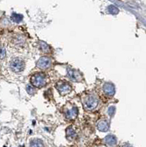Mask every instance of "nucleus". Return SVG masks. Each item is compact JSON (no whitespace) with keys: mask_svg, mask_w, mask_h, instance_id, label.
Here are the masks:
<instances>
[{"mask_svg":"<svg viewBox=\"0 0 146 147\" xmlns=\"http://www.w3.org/2000/svg\"><path fill=\"white\" fill-rule=\"evenodd\" d=\"M40 49L42 52H46V53L50 52V50H51L49 46H48L47 44H46L45 42H43V41L40 42Z\"/></svg>","mask_w":146,"mask_h":147,"instance_id":"obj_13","label":"nucleus"},{"mask_svg":"<svg viewBox=\"0 0 146 147\" xmlns=\"http://www.w3.org/2000/svg\"><path fill=\"white\" fill-rule=\"evenodd\" d=\"M27 91L28 92V94H34V92H35V88H34L32 86H31V85H27Z\"/></svg>","mask_w":146,"mask_h":147,"instance_id":"obj_18","label":"nucleus"},{"mask_svg":"<svg viewBox=\"0 0 146 147\" xmlns=\"http://www.w3.org/2000/svg\"><path fill=\"white\" fill-rule=\"evenodd\" d=\"M31 83L33 87L41 88L46 84V77L44 74L38 73L31 77Z\"/></svg>","mask_w":146,"mask_h":147,"instance_id":"obj_2","label":"nucleus"},{"mask_svg":"<svg viewBox=\"0 0 146 147\" xmlns=\"http://www.w3.org/2000/svg\"><path fill=\"white\" fill-rule=\"evenodd\" d=\"M22 18H23V16L20 14H17V13H13L11 16V19L14 22H16V23H19L20 22H22Z\"/></svg>","mask_w":146,"mask_h":147,"instance_id":"obj_14","label":"nucleus"},{"mask_svg":"<svg viewBox=\"0 0 146 147\" xmlns=\"http://www.w3.org/2000/svg\"><path fill=\"white\" fill-rule=\"evenodd\" d=\"M98 105V99L95 96H89L85 100V107L87 110H93Z\"/></svg>","mask_w":146,"mask_h":147,"instance_id":"obj_4","label":"nucleus"},{"mask_svg":"<svg viewBox=\"0 0 146 147\" xmlns=\"http://www.w3.org/2000/svg\"><path fill=\"white\" fill-rule=\"evenodd\" d=\"M66 135L67 138L70 139V140H73V139H74L75 138L77 137V133H76L75 130L71 127H69L68 128H67Z\"/></svg>","mask_w":146,"mask_h":147,"instance_id":"obj_11","label":"nucleus"},{"mask_svg":"<svg viewBox=\"0 0 146 147\" xmlns=\"http://www.w3.org/2000/svg\"><path fill=\"white\" fill-rule=\"evenodd\" d=\"M52 65V60L48 57H42L38 60L37 67L40 69H46Z\"/></svg>","mask_w":146,"mask_h":147,"instance_id":"obj_6","label":"nucleus"},{"mask_svg":"<svg viewBox=\"0 0 146 147\" xmlns=\"http://www.w3.org/2000/svg\"><path fill=\"white\" fill-rule=\"evenodd\" d=\"M115 112V107L114 106H111L108 108V114L110 115V116H112L114 115Z\"/></svg>","mask_w":146,"mask_h":147,"instance_id":"obj_17","label":"nucleus"},{"mask_svg":"<svg viewBox=\"0 0 146 147\" xmlns=\"http://www.w3.org/2000/svg\"><path fill=\"white\" fill-rule=\"evenodd\" d=\"M79 110L77 107H72L71 108L67 109L65 111V118L68 120H73L77 117Z\"/></svg>","mask_w":146,"mask_h":147,"instance_id":"obj_7","label":"nucleus"},{"mask_svg":"<svg viewBox=\"0 0 146 147\" xmlns=\"http://www.w3.org/2000/svg\"><path fill=\"white\" fill-rule=\"evenodd\" d=\"M55 88L61 95L65 96L71 93L72 90L71 85L65 80H60L55 85Z\"/></svg>","mask_w":146,"mask_h":147,"instance_id":"obj_1","label":"nucleus"},{"mask_svg":"<svg viewBox=\"0 0 146 147\" xmlns=\"http://www.w3.org/2000/svg\"><path fill=\"white\" fill-rule=\"evenodd\" d=\"M123 147H132V146H130V145H129V144H125V145L123 146Z\"/></svg>","mask_w":146,"mask_h":147,"instance_id":"obj_19","label":"nucleus"},{"mask_svg":"<svg viewBox=\"0 0 146 147\" xmlns=\"http://www.w3.org/2000/svg\"><path fill=\"white\" fill-rule=\"evenodd\" d=\"M67 76L73 82H80L82 79L81 73L73 69H68L67 71Z\"/></svg>","mask_w":146,"mask_h":147,"instance_id":"obj_5","label":"nucleus"},{"mask_svg":"<svg viewBox=\"0 0 146 147\" xmlns=\"http://www.w3.org/2000/svg\"><path fill=\"white\" fill-rule=\"evenodd\" d=\"M109 127H110V124L106 119L100 120L97 124V129L101 132H107Z\"/></svg>","mask_w":146,"mask_h":147,"instance_id":"obj_9","label":"nucleus"},{"mask_svg":"<svg viewBox=\"0 0 146 147\" xmlns=\"http://www.w3.org/2000/svg\"><path fill=\"white\" fill-rule=\"evenodd\" d=\"M103 91L107 96H113L115 94V86L110 82H106L103 86Z\"/></svg>","mask_w":146,"mask_h":147,"instance_id":"obj_8","label":"nucleus"},{"mask_svg":"<svg viewBox=\"0 0 146 147\" xmlns=\"http://www.w3.org/2000/svg\"><path fill=\"white\" fill-rule=\"evenodd\" d=\"M108 11H109V13H110L115 15V14L118 13L119 10H118V7H116L115 6H114V5H110V7H108Z\"/></svg>","mask_w":146,"mask_h":147,"instance_id":"obj_15","label":"nucleus"},{"mask_svg":"<svg viewBox=\"0 0 146 147\" xmlns=\"http://www.w3.org/2000/svg\"><path fill=\"white\" fill-rule=\"evenodd\" d=\"M6 57V51L3 47H0V59L2 60Z\"/></svg>","mask_w":146,"mask_h":147,"instance_id":"obj_16","label":"nucleus"},{"mask_svg":"<svg viewBox=\"0 0 146 147\" xmlns=\"http://www.w3.org/2000/svg\"><path fill=\"white\" fill-rule=\"evenodd\" d=\"M104 142L109 146H114L117 144V138L113 135H108L105 137Z\"/></svg>","mask_w":146,"mask_h":147,"instance_id":"obj_10","label":"nucleus"},{"mask_svg":"<svg viewBox=\"0 0 146 147\" xmlns=\"http://www.w3.org/2000/svg\"><path fill=\"white\" fill-rule=\"evenodd\" d=\"M30 147H44V145H43V143L41 140L35 138L31 140Z\"/></svg>","mask_w":146,"mask_h":147,"instance_id":"obj_12","label":"nucleus"},{"mask_svg":"<svg viewBox=\"0 0 146 147\" xmlns=\"http://www.w3.org/2000/svg\"><path fill=\"white\" fill-rule=\"evenodd\" d=\"M10 69L14 73H19L22 72L25 68V63L24 60L21 58H14L12 60L10 64Z\"/></svg>","mask_w":146,"mask_h":147,"instance_id":"obj_3","label":"nucleus"}]
</instances>
